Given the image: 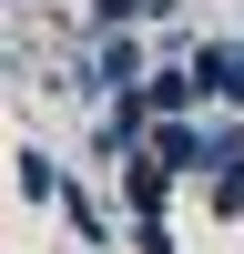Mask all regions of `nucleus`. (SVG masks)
Returning a JSON list of instances; mask_svg holds the SVG:
<instances>
[{
    "instance_id": "1",
    "label": "nucleus",
    "mask_w": 244,
    "mask_h": 254,
    "mask_svg": "<svg viewBox=\"0 0 244 254\" xmlns=\"http://www.w3.org/2000/svg\"><path fill=\"white\" fill-rule=\"evenodd\" d=\"M142 81H153V41L102 31V41H81V61L61 71V92L71 102H122V92H142Z\"/></svg>"
},
{
    "instance_id": "2",
    "label": "nucleus",
    "mask_w": 244,
    "mask_h": 254,
    "mask_svg": "<svg viewBox=\"0 0 244 254\" xmlns=\"http://www.w3.org/2000/svg\"><path fill=\"white\" fill-rule=\"evenodd\" d=\"M153 163H163V173H183V183H214V122H203V112L153 122Z\"/></svg>"
},
{
    "instance_id": "3",
    "label": "nucleus",
    "mask_w": 244,
    "mask_h": 254,
    "mask_svg": "<svg viewBox=\"0 0 244 254\" xmlns=\"http://www.w3.org/2000/svg\"><path fill=\"white\" fill-rule=\"evenodd\" d=\"M193 81L214 112H244V41H193Z\"/></svg>"
},
{
    "instance_id": "4",
    "label": "nucleus",
    "mask_w": 244,
    "mask_h": 254,
    "mask_svg": "<svg viewBox=\"0 0 244 254\" xmlns=\"http://www.w3.org/2000/svg\"><path fill=\"white\" fill-rule=\"evenodd\" d=\"M173 183H183V173H163V163H153V142H142V153L122 163V214H132V224H153L163 203H173Z\"/></svg>"
},
{
    "instance_id": "5",
    "label": "nucleus",
    "mask_w": 244,
    "mask_h": 254,
    "mask_svg": "<svg viewBox=\"0 0 244 254\" xmlns=\"http://www.w3.org/2000/svg\"><path fill=\"white\" fill-rule=\"evenodd\" d=\"M10 183H20V203H71V173H61L41 142H20V153H10Z\"/></svg>"
},
{
    "instance_id": "6",
    "label": "nucleus",
    "mask_w": 244,
    "mask_h": 254,
    "mask_svg": "<svg viewBox=\"0 0 244 254\" xmlns=\"http://www.w3.org/2000/svg\"><path fill=\"white\" fill-rule=\"evenodd\" d=\"M132 254H183V244H173V224L153 214V224H132Z\"/></svg>"
},
{
    "instance_id": "7",
    "label": "nucleus",
    "mask_w": 244,
    "mask_h": 254,
    "mask_svg": "<svg viewBox=\"0 0 244 254\" xmlns=\"http://www.w3.org/2000/svg\"><path fill=\"white\" fill-rule=\"evenodd\" d=\"M234 41H244V31H234Z\"/></svg>"
}]
</instances>
